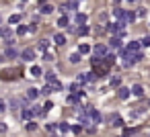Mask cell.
<instances>
[{
    "label": "cell",
    "mask_w": 150,
    "mask_h": 137,
    "mask_svg": "<svg viewBox=\"0 0 150 137\" xmlns=\"http://www.w3.org/2000/svg\"><path fill=\"white\" fill-rule=\"evenodd\" d=\"M93 68H95V74H97V76H105V74L109 72L111 66H109L107 59H99V57H95V59H93Z\"/></svg>",
    "instance_id": "6da1fadb"
},
{
    "label": "cell",
    "mask_w": 150,
    "mask_h": 137,
    "mask_svg": "<svg viewBox=\"0 0 150 137\" xmlns=\"http://www.w3.org/2000/svg\"><path fill=\"white\" fill-rule=\"evenodd\" d=\"M107 31L109 33H113V37H123V33H125V27H123V23H111L109 27H107Z\"/></svg>",
    "instance_id": "7a4b0ae2"
},
{
    "label": "cell",
    "mask_w": 150,
    "mask_h": 137,
    "mask_svg": "<svg viewBox=\"0 0 150 137\" xmlns=\"http://www.w3.org/2000/svg\"><path fill=\"white\" fill-rule=\"evenodd\" d=\"M93 53H95V57H99V59H105L109 53H107V47L103 45V43H97L95 47H93Z\"/></svg>",
    "instance_id": "3957f363"
},
{
    "label": "cell",
    "mask_w": 150,
    "mask_h": 137,
    "mask_svg": "<svg viewBox=\"0 0 150 137\" xmlns=\"http://www.w3.org/2000/svg\"><path fill=\"white\" fill-rule=\"evenodd\" d=\"M125 15H127V10H123V8H119V6L113 8V19H115V23H125Z\"/></svg>",
    "instance_id": "277c9868"
},
{
    "label": "cell",
    "mask_w": 150,
    "mask_h": 137,
    "mask_svg": "<svg viewBox=\"0 0 150 137\" xmlns=\"http://www.w3.org/2000/svg\"><path fill=\"white\" fill-rule=\"evenodd\" d=\"M140 47H142V43H140V41H132V43L125 47V53H129V55H138V53H142V51H140Z\"/></svg>",
    "instance_id": "5b68a950"
},
{
    "label": "cell",
    "mask_w": 150,
    "mask_h": 137,
    "mask_svg": "<svg viewBox=\"0 0 150 137\" xmlns=\"http://www.w3.org/2000/svg\"><path fill=\"white\" fill-rule=\"evenodd\" d=\"M95 78H97V74H91V72L78 74V84H91V82H95Z\"/></svg>",
    "instance_id": "8992f818"
},
{
    "label": "cell",
    "mask_w": 150,
    "mask_h": 137,
    "mask_svg": "<svg viewBox=\"0 0 150 137\" xmlns=\"http://www.w3.org/2000/svg\"><path fill=\"white\" fill-rule=\"evenodd\" d=\"M21 57H23L25 62H31V59L35 57V49H31V47H27V49H25V51L21 53Z\"/></svg>",
    "instance_id": "52a82bcc"
},
{
    "label": "cell",
    "mask_w": 150,
    "mask_h": 137,
    "mask_svg": "<svg viewBox=\"0 0 150 137\" xmlns=\"http://www.w3.org/2000/svg\"><path fill=\"white\" fill-rule=\"evenodd\" d=\"M129 94H132V90H129V88H125V86H121V88L117 90V96H119L121 100H125V98H129Z\"/></svg>",
    "instance_id": "ba28073f"
},
{
    "label": "cell",
    "mask_w": 150,
    "mask_h": 137,
    "mask_svg": "<svg viewBox=\"0 0 150 137\" xmlns=\"http://www.w3.org/2000/svg\"><path fill=\"white\" fill-rule=\"evenodd\" d=\"M88 115H91V121L93 123H101V113H97L93 106H88Z\"/></svg>",
    "instance_id": "9c48e42d"
},
{
    "label": "cell",
    "mask_w": 150,
    "mask_h": 137,
    "mask_svg": "<svg viewBox=\"0 0 150 137\" xmlns=\"http://www.w3.org/2000/svg\"><path fill=\"white\" fill-rule=\"evenodd\" d=\"M39 13L41 15H50V13H54V6L52 4H41L39 6Z\"/></svg>",
    "instance_id": "30bf717a"
},
{
    "label": "cell",
    "mask_w": 150,
    "mask_h": 137,
    "mask_svg": "<svg viewBox=\"0 0 150 137\" xmlns=\"http://www.w3.org/2000/svg\"><path fill=\"white\" fill-rule=\"evenodd\" d=\"M54 43H56V45H64V43H66V37H64L62 33H56V35H54Z\"/></svg>",
    "instance_id": "8fae6325"
},
{
    "label": "cell",
    "mask_w": 150,
    "mask_h": 137,
    "mask_svg": "<svg viewBox=\"0 0 150 137\" xmlns=\"http://www.w3.org/2000/svg\"><path fill=\"white\" fill-rule=\"evenodd\" d=\"M109 45H111L113 49H121V39H119V37H113V39L109 41Z\"/></svg>",
    "instance_id": "7c38bea8"
},
{
    "label": "cell",
    "mask_w": 150,
    "mask_h": 137,
    "mask_svg": "<svg viewBox=\"0 0 150 137\" xmlns=\"http://www.w3.org/2000/svg\"><path fill=\"white\" fill-rule=\"evenodd\" d=\"M132 94H134V96H142V94H144V88H142L140 84H136V86H132Z\"/></svg>",
    "instance_id": "4fadbf2b"
},
{
    "label": "cell",
    "mask_w": 150,
    "mask_h": 137,
    "mask_svg": "<svg viewBox=\"0 0 150 137\" xmlns=\"http://www.w3.org/2000/svg\"><path fill=\"white\" fill-rule=\"evenodd\" d=\"M39 94H41V92H39V90H35V88L27 90V98H29V100H35V98H37Z\"/></svg>",
    "instance_id": "5bb4252c"
},
{
    "label": "cell",
    "mask_w": 150,
    "mask_h": 137,
    "mask_svg": "<svg viewBox=\"0 0 150 137\" xmlns=\"http://www.w3.org/2000/svg\"><path fill=\"white\" fill-rule=\"evenodd\" d=\"M27 33H31L29 27H25V25H19L17 27V35H27Z\"/></svg>",
    "instance_id": "9a60e30c"
},
{
    "label": "cell",
    "mask_w": 150,
    "mask_h": 137,
    "mask_svg": "<svg viewBox=\"0 0 150 137\" xmlns=\"http://www.w3.org/2000/svg\"><path fill=\"white\" fill-rule=\"evenodd\" d=\"M31 76H33V78H39V76H41V68H39V66H31Z\"/></svg>",
    "instance_id": "2e32d148"
},
{
    "label": "cell",
    "mask_w": 150,
    "mask_h": 137,
    "mask_svg": "<svg viewBox=\"0 0 150 137\" xmlns=\"http://www.w3.org/2000/svg\"><path fill=\"white\" fill-rule=\"evenodd\" d=\"M45 80H47V84H52V86H54V84H58L56 74H52V72H50V74H45Z\"/></svg>",
    "instance_id": "e0dca14e"
},
{
    "label": "cell",
    "mask_w": 150,
    "mask_h": 137,
    "mask_svg": "<svg viewBox=\"0 0 150 137\" xmlns=\"http://www.w3.org/2000/svg\"><path fill=\"white\" fill-rule=\"evenodd\" d=\"M76 21H78V25H80V27H84V23H86V15L78 13V15H76Z\"/></svg>",
    "instance_id": "ac0fdd59"
},
{
    "label": "cell",
    "mask_w": 150,
    "mask_h": 137,
    "mask_svg": "<svg viewBox=\"0 0 150 137\" xmlns=\"http://www.w3.org/2000/svg\"><path fill=\"white\" fill-rule=\"evenodd\" d=\"M88 51H91V47H88V45H84V43H80V47H78V53H80V55H86Z\"/></svg>",
    "instance_id": "d6986e66"
},
{
    "label": "cell",
    "mask_w": 150,
    "mask_h": 137,
    "mask_svg": "<svg viewBox=\"0 0 150 137\" xmlns=\"http://www.w3.org/2000/svg\"><path fill=\"white\" fill-rule=\"evenodd\" d=\"M4 55H6V57H11V59H13V57H17V55H19V53H17V49H13V47H8V49H6V51H4Z\"/></svg>",
    "instance_id": "ffe728a7"
},
{
    "label": "cell",
    "mask_w": 150,
    "mask_h": 137,
    "mask_svg": "<svg viewBox=\"0 0 150 137\" xmlns=\"http://www.w3.org/2000/svg\"><path fill=\"white\" fill-rule=\"evenodd\" d=\"M68 59H70V62H72V64H78V62H80V59H82V55H80V53H78V51H76V53H72V55H70V57H68Z\"/></svg>",
    "instance_id": "44dd1931"
},
{
    "label": "cell",
    "mask_w": 150,
    "mask_h": 137,
    "mask_svg": "<svg viewBox=\"0 0 150 137\" xmlns=\"http://www.w3.org/2000/svg\"><path fill=\"white\" fill-rule=\"evenodd\" d=\"M111 86H113V88H115V86L121 88V78H119V76H113V78H111Z\"/></svg>",
    "instance_id": "7402d4cb"
},
{
    "label": "cell",
    "mask_w": 150,
    "mask_h": 137,
    "mask_svg": "<svg viewBox=\"0 0 150 137\" xmlns=\"http://www.w3.org/2000/svg\"><path fill=\"white\" fill-rule=\"evenodd\" d=\"M134 21H136V13L127 10V15H125V23H134Z\"/></svg>",
    "instance_id": "603a6c76"
},
{
    "label": "cell",
    "mask_w": 150,
    "mask_h": 137,
    "mask_svg": "<svg viewBox=\"0 0 150 137\" xmlns=\"http://www.w3.org/2000/svg\"><path fill=\"white\" fill-rule=\"evenodd\" d=\"M19 21H21V15H11V19H8L11 25H19Z\"/></svg>",
    "instance_id": "cb8c5ba5"
},
{
    "label": "cell",
    "mask_w": 150,
    "mask_h": 137,
    "mask_svg": "<svg viewBox=\"0 0 150 137\" xmlns=\"http://www.w3.org/2000/svg\"><path fill=\"white\" fill-rule=\"evenodd\" d=\"M58 129H60L62 133H68V131H72V127H70L68 123H62V125H58Z\"/></svg>",
    "instance_id": "d4e9b609"
},
{
    "label": "cell",
    "mask_w": 150,
    "mask_h": 137,
    "mask_svg": "<svg viewBox=\"0 0 150 137\" xmlns=\"http://www.w3.org/2000/svg\"><path fill=\"white\" fill-rule=\"evenodd\" d=\"M2 37H4L6 41H11V37H13V31H11V29H2Z\"/></svg>",
    "instance_id": "484cf974"
},
{
    "label": "cell",
    "mask_w": 150,
    "mask_h": 137,
    "mask_svg": "<svg viewBox=\"0 0 150 137\" xmlns=\"http://www.w3.org/2000/svg\"><path fill=\"white\" fill-rule=\"evenodd\" d=\"M31 117H33V110H31V108H23V119H27V121H29Z\"/></svg>",
    "instance_id": "4316f807"
},
{
    "label": "cell",
    "mask_w": 150,
    "mask_h": 137,
    "mask_svg": "<svg viewBox=\"0 0 150 137\" xmlns=\"http://www.w3.org/2000/svg\"><path fill=\"white\" fill-rule=\"evenodd\" d=\"M58 27H68V19H66V17H60V21H58Z\"/></svg>",
    "instance_id": "83f0119b"
},
{
    "label": "cell",
    "mask_w": 150,
    "mask_h": 137,
    "mask_svg": "<svg viewBox=\"0 0 150 137\" xmlns=\"http://www.w3.org/2000/svg\"><path fill=\"white\" fill-rule=\"evenodd\" d=\"M66 8H72V10H76V8H78V2H66Z\"/></svg>",
    "instance_id": "f1b7e54d"
},
{
    "label": "cell",
    "mask_w": 150,
    "mask_h": 137,
    "mask_svg": "<svg viewBox=\"0 0 150 137\" xmlns=\"http://www.w3.org/2000/svg\"><path fill=\"white\" fill-rule=\"evenodd\" d=\"M47 43H50V41H45V39H43V41H39V49H41V51H45V49H47Z\"/></svg>",
    "instance_id": "f546056e"
},
{
    "label": "cell",
    "mask_w": 150,
    "mask_h": 137,
    "mask_svg": "<svg viewBox=\"0 0 150 137\" xmlns=\"http://www.w3.org/2000/svg\"><path fill=\"white\" fill-rule=\"evenodd\" d=\"M27 129H29V131H35V129H37L35 121H29V123H27Z\"/></svg>",
    "instance_id": "4dcf8cb0"
},
{
    "label": "cell",
    "mask_w": 150,
    "mask_h": 137,
    "mask_svg": "<svg viewBox=\"0 0 150 137\" xmlns=\"http://www.w3.org/2000/svg\"><path fill=\"white\" fill-rule=\"evenodd\" d=\"M45 129H47V133H56V131H58L56 125H45Z\"/></svg>",
    "instance_id": "1f68e13d"
},
{
    "label": "cell",
    "mask_w": 150,
    "mask_h": 137,
    "mask_svg": "<svg viewBox=\"0 0 150 137\" xmlns=\"http://www.w3.org/2000/svg\"><path fill=\"white\" fill-rule=\"evenodd\" d=\"M76 33H78V35H86V33H88V27H80Z\"/></svg>",
    "instance_id": "d6a6232c"
},
{
    "label": "cell",
    "mask_w": 150,
    "mask_h": 137,
    "mask_svg": "<svg viewBox=\"0 0 150 137\" xmlns=\"http://www.w3.org/2000/svg\"><path fill=\"white\" fill-rule=\"evenodd\" d=\"M140 43H142V45H144V47H150V37H144V39H142V41H140Z\"/></svg>",
    "instance_id": "836d02e7"
},
{
    "label": "cell",
    "mask_w": 150,
    "mask_h": 137,
    "mask_svg": "<svg viewBox=\"0 0 150 137\" xmlns=\"http://www.w3.org/2000/svg\"><path fill=\"white\" fill-rule=\"evenodd\" d=\"M113 123H115V127H121V119H119V117H115Z\"/></svg>",
    "instance_id": "e575fe53"
}]
</instances>
